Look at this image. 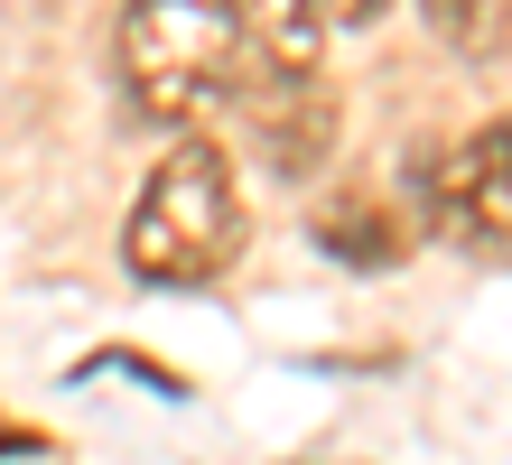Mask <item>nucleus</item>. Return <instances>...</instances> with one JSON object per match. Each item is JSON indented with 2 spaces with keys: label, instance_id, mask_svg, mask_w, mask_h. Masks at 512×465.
I'll return each mask as SVG.
<instances>
[{
  "label": "nucleus",
  "instance_id": "7",
  "mask_svg": "<svg viewBox=\"0 0 512 465\" xmlns=\"http://www.w3.org/2000/svg\"><path fill=\"white\" fill-rule=\"evenodd\" d=\"M429 10V28L457 56H494V47H512V0H419Z\"/></svg>",
  "mask_w": 512,
  "mask_h": 465
},
{
  "label": "nucleus",
  "instance_id": "3",
  "mask_svg": "<svg viewBox=\"0 0 512 465\" xmlns=\"http://www.w3.org/2000/svg\"><path fill=\"white\" fill-rule=\"evenodd\" d=\"M410 196L429 214V233L475 242V252H512V121L410 149Z\"/></svg>",
  "mask_w": 512,
  "mask_h": 465
},
{
  "label": "nucleus",
  "instance_id": "6",
  "mask_svg": "<svg viewBox=\"0 0 512 465\" xmlns=\"http://www.w3.org/2000/svg\"><path fill=\"white\" fill-rule=\"evenodd\" d=\"M317 242H326V252H336V261H354V270H382V261H401V224H391V214L382 205H364V196H345V205H326L317 214V224H308Z\"/></svg>",
  "mask_w": 512,
  "mask_h": 465
},
{
  "label": "nucleus",
  "instance_id": "8",
  "mask_svg": "<svg viewBox=\"0 0 512 465\" xmlns=\"http://www.w3.org/2000/svg\"><path fill=\"white\" fill-rule=\"evenodd\" d=\"M382 10H391V0H317V19H326V28H373Z\"/></svg>",
  "mask_w": 512,
  "mask_h": 465
},
{
  "label": "nucleus",
  "instance_id": "2",
  "mask_svg": "<svg viewBox=\"0 0 512 465\" xmlns=\"http://www.w3.org/2000/svg\"><path fill=\"white\" fill-rule=\"evenodd\" d=\"M112 56H122V93L149 121H168V131H205V112L233 103L243 28H233L224 0H131Z\"/></svg>",
  "mask_w": 512,
  "mask_h": 465
},
{
  "label": "nucleus",
  "instance_id": "5",
  "mask_svg": "<svg viewBox=\"0 0 512 465\" xmlns=\"http://www.w3.org/2000/svg\"><path fill=\"white\" fill-rule=\"evenodd\" d=\"M233 28H243V56H270V66H317L326 19L317 0H224Z\"/></svg>",
  "mask_w": 512,
  "mask_h": 465
},
{
  "label": "nucleus",
  "instance_id": "1",
  "mask_svg": "<svg viewBox=\"0 0 512 465\" xmlns=\"http://www.w3.org/2000/svg\"><path fill=\"white\" fill-rule=\"evenodd\" d=\"M233 252H243V186H233V159L205 131H187L149 168L131 224H122V270L149 279V289H196V279H215Z\"/></svg>",
  "mask_w": 512,
  "mask_h": 465
},
{
  "label": "nucleus",
  "instance_id": "4",
  "mask_svg": "<svg viewBox=\"0 0 512 465\" xmlns=\"http://www.w3.org/2000/svg\"><path fill=\"white\" fill-rule=\"evenodd\" d=\"M233 103L261 131L270 177H317L326 149H336V93H326L317 66H270V56H243L233 75Z\"/></svg>",
  "mask_w": 512,
  "mask_h": 465
}]
</instances>
